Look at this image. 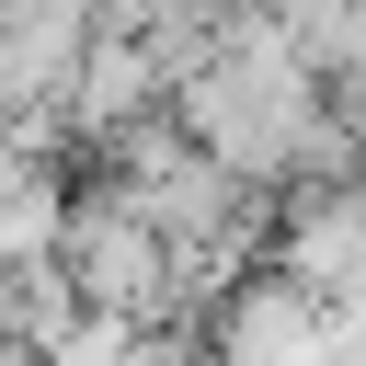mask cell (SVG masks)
<instances>
[{
	"label": "cell",
	"mask_w": 366,
	"mask_h": 366,
	"mask_svg": "<svg viewBox=\"0 0 366 366\" xmlns=\"http://www.w3.org/2000/svg\"><path fill=\"white\" fill-rule=\"evenodd\" d=\"M46 263L69 274V297H80V320H149L160 309V263H172V240L114 194V183H69V206H57V240H46Z\"/></svg>",
	"instance_id": "1"
}]
</instances>
